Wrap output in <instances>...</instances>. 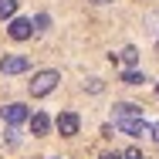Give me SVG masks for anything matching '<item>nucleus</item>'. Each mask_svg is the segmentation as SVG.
Listing matches in <instances>:
<instances>
[{
  "instance_id": "12",
  "label": "nucleus",
  "mask_w": 159,
  "mask_h": 159,
  "mask_svg": "<svg viewBox=\"0 0 159 159\" xmlns=\"http://www.w3.org/2000/svg\"><path fill=\"white\" fill-rule=\"evenodd\" d=\"M135 58H139V54H135V48H125V51H122V61H125V64H132Z\"/></svg>"
},
{
  "instance_id": "10",
  "label": "nucleus",
  "mask_w": 159,
  "mask_h": 159,
  "mask_svg": "<svg viewBox=\"0 0 159 159\" xmlns=\"http://www.w3.org/2000/svg\"><path fill=\"white\" fill-rule=\"evenodd\" d=\"M122 81L125 85H142L146 78H142V71H122Z\"/></svg>"
},
{
  "instance_id": "8",
  "label": "nucleus",
  "mask_w": 159,
  "mask_h": 159,
  "mask_svg": "<svg viewBox=\"0 0 159 159\" xmlns=\"http://www.w3.org/2000/svg\"><path fill=\"white\" fill-rule=\"evenodd\" d=\"M139 115V105H132V102H119L115 105V122L119 119H135Z\"/></svg>"
},
{
  "instance_id": "15",
  "label": "nucleus",
  "mask_w": 159,
  "mask_h": 159,
  "mask_svg": "<svg viewBox=\"0 0 159 159\" xmlns=\"http://www.w3.org/2000/svg\"><path fill=\"white\" fill-rule=\"evenodd\" d=\"M88 3H95V7H102V3H112V0H88Z\"/></svg>"
},
{
  "instance_id": "7",
  "label": "nucleus",
  "mask_w": 159,
  "mask_h": 159,
  "mask_svg": "<svg viewBox=\"0 0 159 159\" xmlns=\"http://www.w3.org/2000/svg\"><path fill=\"white\" fill-rule=\"evenodd\" d=\"M48 129H51V119L44 112H34L31 115V135H48Z\"/></svg>"
},
{
  "instance_id": "4",
  "label": "nucleus",
  "mask_w": 159,
  "mask_h": 159,
  "mask_svg": "<svg viewBox=\"0 0 159 159\" xmlns=\"http://www.w3.org/2000/svg\"><path fill=\"white\" fill-rule=\"evenodd\" d=\"M119 129H122L125 135H135V139L152 135V125H146V122H142V115H135V119H119Z\"/></svg>"
},
{
  "instance_id": "9",
  "label": "nucleus",
  "mask_w": 159,
  "mask_h": 159,
  "mask_svg": "<svg viewBox=\"0 0 159 159\" xmlns=\"http://www.w3.org/2000/svg\"><path fill=\"white\" fill-rule=\"evenodd\" d=\"M17 14V0H0V20H10Z\"/></svg>"
},
{
  "instance_id": "1",
  "label": "nucleus",
  "mask_w": 159,
  "mask_h": 159,
  "mask_svg": "<svg viewBox=\"0 0 159 159\" xmlns=\"http://www.w3.org/2000/svg\"><path fill=\"white\" fill-rule=\"evenodd\" d=\"M58 81H61V75H58V71H51V68H48V71H37V75L31 78V95H34V98L51 95V92L58 88Z\"/></svg>"
},
{
  "instance_id": "13",
  "label": "nucleus",
  "mask_w": 159,
  "mask_h": 159,
  "mask_svg": "<svg viewBox=\"0 0 159 159\" xmlns=\"http://www.w3.org/2000/svg\"><path fill=\"white\" fill-rule=\"evenodd\" d=\"M122 159H142V152H139V149H125V156Z\"/></svg>"
},
{
  "instance_id": "14",
  "label": "nucleus",
  "mask_w": 159,
  "mask_h": 159,
  "mask_svg": "<svg viewBox=\"0 0 159 159\" xmlns=\"http://www.w3.org/2000/svg\"><path fill=\"white\" fill-rule=\"evenodd\" d=\"M152 139H156V142H159V122H156V125H152Z\"/></svg>"
},
{
  "instance_id": "6",
  "label": "nucleus",
  "mask_w": 159,
  "mask_h": 159,
  "mask_svg": "<svg viewBox=\"0 0 159 159\" xmlns=\"http://www.w3.org/2000/svg\"><path fill=\"white\" fill-rule=\"evenodd\" d=\"M78 125H81V122H78V115H75V112H61V115H58V132H61L64 139L78 135Z\"/></svg>"
},
{
  "instance_id": "11",
  "label": "nucleus",
  "mask_w": 159,
  "mask_h": 159,
  "mask_svg": "<svg viewBox=\"0 0 159 159\" xmlns=\"http://www.w3.org/2000/svg\"><path fill=\"white\" fill-rule=\"evenodd\" d=\"M48 27H51V17H48V14H41V17L34 20V31H48Z\"/></svg>"
},
{
  "instance_id": "3",
  "label": "nucleus",
  "mask_w": 159,
  "mask_h": 159,
  "mask_svg": "<svg viewBox=\"0 0 159 159\" xmlns=\"http://www.w3.org/2000/svg\"><path fill=\"white\" fill-rule=\"evenodd\" d=\"M27 119H31V108H27V105H20V102L3 105V122H7V125H20V122H27Z\"/></svg>"
},
{
  "instance_id": "16",
  "label": "nucleus",
  "mask_w": 159,
  "mask_h": 159,
  "mask_svg": "<svg viewBox=\"0 0 159 159\" xmlns=\"http://www.w3.org/2000/svg\"><path fill=\"white\" fill-rule=\"evenodd\" d=\"M102 159H122V156H115V152H105V156H102Z\"/></svg>"
},
{
  "instance_id": "5",
  "label": "nucleus",
  "mask_w": 159,
  "mask_h": 159,
  "mask_svg": "<svg viewBox=\"0 0 159 159\" xmlns=\"http://www.w3.org/2000/svg\"><path fill=\"white\" fill-rule=\"evenodd\" d=\"M7 34L14 37V41H27L34 34V27H31V20L27 17H10V27H7Z\"/></svg>"
},
{
  "instance_id": "2",
  "label": "nucleus",
  "mask_w": 159,
  "mask_h": 159,
  "mask_svg": "<svg viewBox=\"0 0 159 159\" xmlns=\"http://www.w3.org/2000/svg\"><path fill=\"white\" fill-rule=\"evenodd\" d=\"M31 68V58L27 54H3L0 58V71L3 75H24Z\"/></svg>"
},
{
  "instance_id": "17",
  "label": "nucleus",
  "mask_w": 159,
  "mask_h": 159,
  "mask_svg": "<svg viewBox=\"0 0 159 159\" xmlns=\"http://www.w3.org/2000/svg\"><path fill=\"white\" fill-rule=\"evenodd\" d=\"M156 95H159V88H156Z\"/></svg>"
}]
</instances>
